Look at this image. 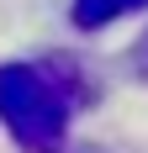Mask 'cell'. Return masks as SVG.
Returning <instances> with one entry per match:
<instances>
[{"mask_svg": "<svg viewBox=\"0 0 148 153\" xmlns=\"http://www.w3.org/2000/svg\"><path fill=\"white\" fill-rule=\"evenodd\" d=\"M132 74H138V79L148 85V32L138 37V48H132Z\"/></svg>", "mask_w": 148, "mask_h": 153, "instance_id": "3", "label": "cell"}, {"mask_svg": "<svg viewBox=\"0 0 148 153\" xmlns=\"http://www.w3.org/2000/svg\"><path fill=\"white\" fill-rule=\"evenodd\" d=\"M0 122L27 153H58L69 137V100L37 63H0Z\"/></svg>", "mask_w": 148, "mask_h": 153, "instance_id": "1", "label": "cell"}, {"mask_svg": "<svg viewBox=\"0 0 148 153\" xmlns=\"http://www.w3.org/2000/svg\"><path fill=\"white\" fill-rule=\"evenodd\" d=\"M148 0H74V21L85 32H95V27H111V21H122V16H132V11H143Z\"/></svg>", "mask_w": 148, "mask_h": 153, "instance_id": "2", "label": "cell"}]
</instances>
